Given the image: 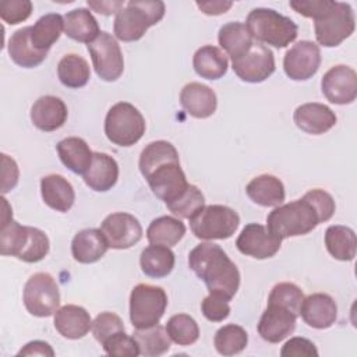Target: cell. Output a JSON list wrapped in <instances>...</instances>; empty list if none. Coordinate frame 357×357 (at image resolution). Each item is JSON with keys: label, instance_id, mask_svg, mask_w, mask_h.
<instances>
[{"label": "cell", "instance_id": "cell-38", "mask_svg": "<svg viewBox=\"0 0 357 357\" xmlns=\"http://www.w3.org/2000/svg\"><path fill=\"white\" fill-rule=\"evenodd\" d=\"M132 337L138 344L139 354L145 357H156L165 354L170 349V337L166 328L160 326L159 324L135 329Z\"/></svg>", "mask_w": 357, "mask_h": 357}, {"label": "cell", "instance_id": "cell-29", "mask_svg": "<svg viewBox=\"0 0 357 357\" xmlns=\"http://www.w3.org/2000/svg\"><path fill=\"white\" fill-rule=\"evenodd\" d=\"M245 192L250 199L261 206H279L286 197L283 183L272 174H261L252 178L247 187Z\"/></svg>", "mask_w": 357, "mask_h": 357}, {"label": "cell", "instance_id": "cell-18", "mask_svg": "<svg viewBox=\"0 0 357 357\" xmlns=\"http://www.w3.org/2000/svg\"><path fill=\"white\" fill-rule=\"evenodd\" d=\"M296 319L297 315L290 310L278 304H268L258 322V333L269 343H279L294 332Z\"/></svg>", "mask_w": 357, "mask_h": 357}, {"label": "cell", "instance_id": "cell-15", "mask_svg": "<svg viewBox=\"0 0 357 357\" xmlns=\"http://www.w3.org/2000/svg\"><path fill=\"white\" fill-rule=\"evenodd\" d=\"M321 64L319 46L311 40H300L284 54L283 68L293 81H305L314 77Z\"/></svg>", "mask_w": 357, "mask_h": 357}, {"label": "cell", "instance_id": "cell-31", "mask_svg": "<svg viewBox=\"0 0 357 357\" xmlns=\"http://www.w3.org/2000/svg\"><path fill=\"white\" fill-rule=\"evenodd\" d=\"M64 32L73 40L91 43L100 33V29L89 10L75 8L64 15Z\"/></svg>", "mask_w": 357, "mask_h": 357}, {"label": "cell", "instance_id": "cell-13", "mask_svg": "<svg viewBox=\"0 0 357 357\" xmlns=\"http://www.w3.org/2000/svg\"><path fill=\"white\" fill-rule=\"evenodd\" d=\"M231 68L241 81L262 82L273 74L275 57L269 47L255 42L244 56L231 60Z\"/></svg>", "mask_w": 357, "mask_h": 357}, {"label": "cell", "instance_id": "cell-42", "mask_svg": "<svg viewBox=\"0 0 357 357\" xmlns=\"http://www.w3.org/2000/svg\"><path fill=\"white\" fill-rule=\"evenodd\" d=\"M166 206L173 215L183 219H190L201 208L205 206V198L201 190H198V187L190 184L181 197H178L173 202L166 204Z\"/></svg>", "mask_w": 357, "mask_h": 357}, {"label": "cell", "instance_id": "cell-5", "mask_svg": "<svg viewBox=\"0 0 357 357\" xmlns=\"http://www.w3.org/2000/svg\"><path fill=\"white\" fill-rule=\"evenodd\" d=\"M165 11V3L160 0H131L116 14L114 36L123 42L139 40L149 26L163 18Z\"/></svg>", "mask_w": 357, "mask_h": 357}, {"label": "cell", "instance_id": "cell-52", "mask_svg": "<svg viewBox=\"0 0 357 357\" xmlns=\"http://www.w3.org/2000/svg\"><path fill=\"white\" fill-rule=\"evenodd\" d=\"M18 356H49V357H53L54 351L49 343L42 342V340H33V342L26 343L18 351Z\"/></svg>", "mask_w": 357, "mask_h": 357}, {"label": "cell", "instance_id": "cell-10", "mask_svg": "<svg viewBox=\"0 0 357 357\" xmlns=\"http://www.w3.org/2000/svg\"><path fill=\"white\" fill-rule=\"evenodd\" d=\"M317 42L325 47L339 46L356 28L354 11L350 4L335 1V6L321 18L314 20Z\"/></svg>", "mask_w": 357, "mask_h": 357}, {"label": "cell", "instance_id": "cell-8", "mask_svg": "<svg viewBox=\"0 0 357 357\" xmlns=\"http://www.w3.org/2000/svg\"><path fill=\"white\" fill-rule=\"evenodd\" d=\"M240 223L237 212L225 205H205L190 218L192 234L201 240H225L234 234Z\"/></svg>", "mask_w": 357, "mask_h": 357}, {"label": "cell", "instance_id": "cell-43", "mask_svg": "<svg viewBox=\"0 0 357 357\" xmlns=\"http://www.w3.org/2000/svg\"><path fill=\"white\" fill-rule=\"evenodd\" d=\"M124 331L123 319L114 312H100L92 322V333L93 337L103 344L110 336L117 332Z\"/></svg>", "mask_w": 357, "mask_h": 357}, {"label": "cell", "instance_id": "cell-6", "mask_svg": "<svg viewBox=\"0 0 357 357\" xmlns=\"http://www.w3.org/2000/svg\"><path fill=\"white\" fill-rule=\"evenodd\" d=\"M245 26L254 39L275 47H286L297 38L298 32L293 20L272 8L262 7L250 11Z\"/></svg>", "mask_w": 357, "mask_h": 357}, {"label": "cell", "instance_id": "cell-27", "mask_svg": "<svg viewBox=\"0 0 357 357\" xmlns=\"http://www.w3.org/2000/svg\"><path fill=\"white\" fill-rule=\"evenodd\" d=\"M8 54L17 66L33 68L45 61L47 52H40L32 45L31 26H24L11 35L8 40Z\"/></svg>", "mask_w": 357, "mask_h": 357}, {"label": "cell", "instance_id": "cell-20", "mask_svg": "<svg viewBox=\"0 0 357 357\" xmlns=\"http://www.w3.org/2000/svg\"><path fill=\"white\" fill-rule=\"evenodd\" d=\"M293 120L301 131L312 135H321L329 131L336 124L337 119L333 110L326 105L310 102L294 110Z\"/></svg>", "mask_w": 357, "mask_h": 357}, {"label": "cell", "instance_id": "cell-16", "mask_svg": "<svg viewBox=\"0 0 357 357\" xmlns=\"http://www.w3.org/2000/svg\"><path fill=\"white\" fill-rule=\"evenodd\" d=\"M321 89L331 103L349 105L357 96V74L349 66H333L324 74Z\"/></svg>", "mask_w": 357, "mask_h": 357}, {"label": "cell", "instance_id": "cell-14", "mask_svg": "<svg viewBox=\"0 0 357 357\" xmlns=\"http://www.w3.org/2000/svg\"><path fill=\"white\" fill-rule=\"evenodd\" d=\"M100 230L109 248L114 250H127L142 238V226L139 220L127 212L107 215L100 225Z\"/></svg>", "mask_w": 357, "mask_h": 357}, {"label": "cell", "instance_id": "cell-49", "mask_svg": "<svg viewBox=\"0 0 357 357\" xmlns=\"http://www.w3.org/2000/svg\"><path fill=\"white\" fill-rule=\"evenodd\" d=\"M280 356L282 357H317L318 356V350L315 347V344L305 339V337H291L290 340H287L282 350H280Z\"/></svg>", "mask_w": 357, "mask_h": 357}, {"label": "cell", "instance_id": "cell-11", "mask_svg": "<svg viewBox=\"0 0 357 357\" xmlns=\"http://www.w3.org/2000/svg\"><path fill=\"white\" fill-rule=\"evenodd\" d=\"M24 305L35 317H50L60 305V291L56 280L47 272L33 273L25 283Z\"/></svg>", "mask_w": 357, "mask_h": 357}, {"label": "cell", "instance_id": "cell-48", "mask_svg": "<svg viewBox=\"0 0 357 357\" xmlns=\"http://www.w3.org/2000/svg\"><path fill=\"white\" fill-rule=\"evenodd\" d=\"M304 195L311 201V204L318 211L322 223L328 222L333 216L336 205L329 192H326L325 190H321V188H314V190H310L308 192H305Z\"/></svg>", "mask_w": 357, "mask_h": 357}, {"label": "cell", "instance_id": "cell-32", "mask_svg": "<svg viewBox=\"0 0 357 357\" xmlns=\"http://www.w3.org/2000/svg\"><path fill=\"white\" fill-rule=\"evenodd\" d=\"M192 67L201 78L219 79L227 73V57L216 46L206 45L199 47L192 57Z\"/></svg>", "mask_w": 357, "mask_h": 357}, {"label": "cell", "instance_id": "cell-4", "mask_svg": "<svg viewBox=\"0 0 357 357\" xmlns=\"http://www.w3.org/2000/svg\"><path fill=\"white\" fill-rule=\"evenodd\" d=\"M319 223H322L321 216L305 195L297 201L276 206L266 216V229L282 240L307 234Z\"/></svg>", "mask_w": 357, "mask_h": 357}, {"label": "cell", "instance_id": "cell-37", "mask_svg": "<svg viewBox=\"0 0 357 357\" xmlns=\"http://www.w3.org/2000/svg\"><path fill=\"white\" fill-rule=\"evenodd\" d=\"M57 77L67 88H82L91 78V70L86 60L78 54H66L57 64Z\"/></svg>", "mask_w": 357, "mask_h": 357}, {"label": "cell", "instance_id": "cell-3", "mask_svg": "<svg viewBox=\"0 0 357 357\" xmlns=\"http://www.w3.org/2000/svg\"><path fill=\"white\" fill-rule=\"evenodd\" d=\"M3 201V216L0 229V252L11 255L24 262H39L49 252V238L45 231L22 226L13 220V211L6 198Z\"/></svg>", "mask_w": 357, "mask_h": 357}, {"label": "cell", "instance_id": "cell-51", "mask_svg": "<svg viewBox=\"0 0 357 357\" xmlns=\"http://www.w3.org/2000/svg\"><path fill=\"white\" fill-rule=\"evenodd\" d=\"M89 6V8H92L93 11L103 14V15H112V14H117L121 8H124L126 3L124 1H110V0H88L86 3Z\"/></svg>", "mask_w": 357, "mask_h": 357}, {"label": "cell", "instance_id": "cell-47", "mask_svg": "<svg viewBox=\"0 0 357 357\" xmlns=\"http://www.w3.org/2000/svg\"><path fill=\"white\" fill-rule=\"evenodd\" d=\"M290 7L307 17V18H321L322 15H325L328 11H331V8L335 6V1L332 0H293L289 3Z\"/></svg>", "mask_w": 357, "mask_h": 357}, {"label": "cell", "instance_id": "cell-9", "mask_svg": "<svg viewBox=\"0 0 357 357\" xmlns=\"http://www.w3.org/2000/svg\"><path fill=\"white\" fill-rule=\"evenodd\" d=\"M167 307V294L159 286L139 283L130 294V321L135 329L159 324Z\"/></svg>", "mask_w": 357, "mask_h": 357}, {"label": "cell", "instance_id": "cell-46", "mask_svg": "<svg viewBox=\"0 0 357 357\" xmlns=\"http://www.w3.org/2000/svg\"><path fill=\"white\" fill-rule=\"evenodd\" d=\"M201 311L208 321L220 322V321L226 319L230 314L229 300H226L220 296H216V294H209L202 300Z\"/></svg>", "mask_w": 357, "mask_h": 357}, {"label": "cell", "instance_id": "cell-25", "mask_svg": "<svg viewBox=\"0 0 357 357\" xmlns=\"http://www.w3.org/2000/svg\"><path fill=\"white\" fill-rule=\"evenodd\" d=\"M109 245L100 229H84L71 241V252L77 262L93 264L107 251Z\"/></svg>", "mask_w": 357, "mask_h": 357}, {"label": "cell", "instance_id": "cell-45", "mask_svg": "<svg viewBox=\"0 0 357 357\" xmlns=\"http://www.w3.org/2000/svg\"><path fill=\"white\" fill-rule=\"evenodd\" d=\"M32 13V3L29 0H3L0 3V17L10 25L25 21Z\"/></svg>", "mask_w": 357, "mask_h": 357}, {"label": "cell", "instance_id": "cell-17", "mask_svg": "<svg viewBox=\"0 0 357 357\" xmlns=\"http://www.w3.org/2000/svg\"><path fill=\"white\" fill-rule=\"evenodd\" d=\"M280 244L282 238L272 234L259 223L245 225L236 240V247L241 254L257 259L273 257L280 250Z\"/></svg>", "mask_w": 357, "mask_h": 357}, {"label": "cell", "instance_id": "cell-19", "mask_svg": "<svg viewBox=\"0 0 357 357\" xmlns=\"http://www.w3.org/2000/svg\"><path fill=\"white\" fill-rule=\"evenodd\" d=\"M298 315H301L308 326L326 329L332 326L337 318V305L329 294L314 293L303 300Z\"/></svg>", "mask_w": 357, "mask_h": 357}, {"label": "cell", "instance_id": "cell-40", "mask_svg": "<svg viewBox=\"0 0 357 357\" xmlns=\"http://www.w3.org/2000/svg\"><path fill=\"white\" fill-rule=\"evenodd\" d=\"M166 332L178 346H190L199 337L197 321L187 314H176L166 324Z\"/></svg>", "mask_w": 357, "mask_h": 357}, {"label": "cell", "instance_id": "cell-22", "mask_svg": "<svg viewBox=\"0 0 357 357\" xmlns=\"http://www.w3.org/2000/svg\"><path fill=\"white\" fill-rule=\"evenodd\" d=\"M180 103L183 109L195 119H206L212 116L218 106L216 93L208 85L190 82L180 92Z\"/></svg>", "mask_w": 357, "mask_h": 357}, {"label": "cell", "instance_id": "cell-50", "mask_svg": "<svg viewBox=\"0 0 357 357\" xmlns=\"http://www.w3.org/2000/svg\"><path fill=\"white\" fill-rule=\"evenodd\" d=\"M1 192L6 194L17 185L20 170L15 160L6 153H1Z\"/></svg>", "mask_w": 357, "mask_h": 357}, {"label": "cell", "instance_id": "cell-7", "mask_svg": "<svg viewBox=\"0 0 357 357\" xmlns=\"http://www.w3.org/2000/svg\"><path fill=\"white\" fill-rule=\"evenodd\" d=\"M145 127L144 116L128 102L113 105L105 119V134L110 142L119 146L137 144L142 138Z\"/></svg>", "mask_w": 357, "mask_h": 357}, {"label": "cell", "instance_id": "cell-35", "mask_svg": "<svg viewBox=\"0 0 357 357\" xmlns=\"http://www.w3.org/2000/svg\"><path fill=\"white\" fill-rule=\"evenodd\" d=\"M185 234V226L173 216H160L151 222L146 230V238L151 244L173 247Z\"/></svg>", "mask_w": 357, "mask_h": 357}, {"label": "cell", "instance_id": "cell-2", "mask_svg": "<svg viewBox=\"0 0 357 357\" xmlns=\"http://www.w3.org/2000/svg\"><path fill=\"white\" fill-rule=\"evenodd\" d=\"M190 269L205 282L209 294L231 300L240 286V272L223 248L213 243H201L188 254Z\"/></svg>", "mask_w": 357, "mask_h": 357}, {"label": "cell", "instance_id": "cell-34", "mask_svg": "<svg viewBox=\"0 0 357 357\" xmlns=\"http://www.w3.org/2000/svg\"><path fill=\"white\" fill-rule=\"evenodd\" d=\"M174 252L165 245L151 244L144 248L139 257V264L142 272L155 279H160L167 276L174 268Z\"/></svg>", "mask_w": 357, "mask_h": 357}, {"label": "cell", "instance_id": "cell-21", "mask_svg": "<svg viewBox=\"0 0 357 357\" xmlns=\"http://www.w3.org/2000/svg\"><path fill=\"white\" fill-rule=\"evenodd\" d=\"M68 116L66 103L53 95L40 96L31 107V121L40 131H56L64 126Z\"/></svg>", "mask_w": 357, "mask_h": 357}, {"label": "cell", "instance_id": "cell-44", "mask_svg": "<svg viewBox=\"0 0 357 357\" xmlns=\"http://www.w3.org/2000/svg\"><path fill=\"white\" fill-rule=\"evenodd\" d=\"M102 346L109 356L135 357L139 354V349L135 339L132 336H128L124 331L110 336Z\"/></svg>", "mask_w": 357, "mask_h": 357}, {"label": "cell", "instance_id": "cell-24", "mask_svg": "<svg viewBox=\"0 0 357 357\" xmlns=\"http://www.w3.org/2000/svg\"><path fill=\"white\" fill-rule=\"evenodd\" d=\"M119 178V165L107 153L93 152L91 167L84 174L85 184L98 192L109 191Z\"/></svg>", "mask_w": 357, "mask_h": 357}, {"label": "cell", "instance_id": "cell-53", "mask_svg": "<svg viewBox=\"0 0 357 357\" xmlns=\"http://www.w3.org/2000/svg\"><path fill=\"white\" fill-rule=\"evenodd\" d=\"M233 1L212 0V1H197V7L206 15H220L231 8Z\"/></svg>", "mask_w": 357, "mask_h": 357}, {"label": "cell", "instance_id": "cell-26", "mask_svg": "<svg viewBox=\"0 0 357 357\" xmlns=\"http://www.w3.org/2000/svg\"><path fill=\"white\" fill-rule=\"evenodd\" d=\"M40 194L45 204L57 212L70 211L75 201L73 185L61 174H47L42 177Z\"/></svg>", "mask_w": 357, "mask_h": 357}, {"label": "cell", "instance_id": "cell-12", "mask_svg": "<svg viewBox=\"0 0 357 357\" xmlns=\"http://www.w3.org/2000/svg\"><path fill=\"white\" fill-rule=\"evenodd\" d=\"M88 52L98 77L103 81L113 82L120 78L124 71V59L117 40L105 31L88 43Z\"/></svg>", "mask_w": 357, "mask_h": 357}, {"label": "cell", "instance_id": "cell-39", "mask_svg": "<svg viewBox=\"0 0 357 357\" xmlns=\"http://www.w3.org/2000/svg\"><path fill=\"white\" fill-rule=\"evenodd\" d=\"M248 343V335L244 328L229 324L219 328L215 333L213 344L219 354L234 356L241 353Z\"/></svg>", "mask_w": 357, "mask_h": 357}, {"label": "cell", "instance_id": "cell-30", "mask_svg": "<svg viewBox=\"0 0 357 357\" xmlns=\"http://www.w3.org/2000/svg\"><path fill=\"white\" fill-rule=\"evenodd\" d=\"M218 42L231 60L244 56L254 43L245 24L240 21H231L222 25L218 33Z\"/></svg>", "mask_w": 357, "mask_h": 357}, {"label": "cell", "instance_id": "cell-33", "mask_svg": "<svg viewBox=\"0 0 357 357\" xmlns=\"http://www.w3.org/2000/svg\"><path fill=\"white\" fill-rule=\"evenodd\" d=\"M328 252L339 261H353L357 250V238L353 229L342 225H332L325 231Z\"/></svg>", "mask_w": 357, "mask_h": 357}, {"label": "cell", "instance_id": "cell-41", "mask_svg": "<svg viewBox=\"0 0 357 357\" xmlns=\"http://www.w3.org/2000/svg\"><path fill=\"white\" fill-rule=\"evenodd\" d=\"M304 300L303 290L290 282H282L273 286L271 290V294L268 297V304H278L287 310H290L293 314H300V307Z\"/></svg>", "mask_w": 357, "mask_h": 357}, {"label": "cell", "instance_id": "cell-28", "mask_svg": "<svg viewBox=\"0 0 357 357\" xmlns=\"http://www.w3.org/2000/svg\"><path fill=\"white\" fill-rule=\"evenodd\" d=\"M61 163L75 174H85L91 167L93 152L79 137H68L56 145Z\"/></svg>", "mask_w": 357, "mask_h": 357}, {"label": "cell", "instance_id": "cell-1", "mask_svg": "<svg viewBox=\"0 0 357 357\" xmlns=\"http://www.w3.org/2000/svg\"><path fill=\"white\" fill-rule=\"evenodd\" d=\"M139 172L152 192L165 204L176 201L188 188L177 149L167 141L149 142L139 155Z\"/></svg>", "mask_w": 357, "mask_h": 357}, {"label": "cell", "instance_id": "cell-36", "mask_svg": "<svg viewBox=\"0 0 357 357\" xmlns=\"http://www.w3.org/2000/svg\"><path fill=\"white\" fill-rule=\"evenodd\" d=\"M64 29V18L60 14L50 13L42 15L31 26V42L40 52H49L54 42L59 40Z\"/></svg>", "mask_w": 357, "mask_h": 357}, {"label": "cell", "instance_id": "cell-23", "mask_svg": "<svg viewBox=\"0 0 357 357\" xmlns=\"http://www.w3.org/2000/svg\"><path fill=\"white\" fill-rule=\"evenodd\" d=\"M57 332L67 339H81L89 329H92V321L89 312L74 304H67L54 312L53 319Z\"/></svg>", "mask_w": 357, "mask_h": 357}]
</instances>
